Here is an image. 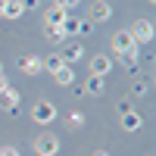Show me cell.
Instances as JSON below:
<instances>
[{
	"instance_id": "7",
	"label": "cell",
	"mask_w": 156,
	"mask_h": 156,
	"mask_svg": "<svg viewBox=\"0 0 156 156\" xmlns=\"http://www.w3.org/2000/svg\"><path fill=\"white\" fill-rule=\"evenodd\" d=\"M94 16H97V19H106V16H109V6H103V3H97V9H94Z\"/></svg>"
},
{
	"instance_id": "2",
	"label": "cell",
	"mask_w": 156,
	"mask_h": 156,
	"mask_svg": "<svg viewBox=\"0 0 156 156\" xmlns=\"http://www.w3.org/2000/svg\"><path fill=\"white\" fill-rule=\"evenodd\" d=\"M56 137H50V134H44L41 140H37V153H44V156H50V153H56Z\"/></svg>"
},
{
	"instance_id": "5",
	"label": "cell",
	"mask_w": 156,
	"mask_h": 156,
	"mask_svg": "<svg viewBox=\"0 0 156 156\" xmlns=\"http://www.w3.org/2000/svg\"><path fill=\"white\" fill-rule=\"evenodd\" d=\"M134 34L140 37V41H150V37H153V31H150V22H137V25H134Z\"/></svg>"
},
{
	"instance_id": "10",
	"label": "cell",
	"mask_w": 156,
	"mask_h": 156,
	"mask_svg": "<svg viewBox=\"0 0 156 156\" xmlns=\"http://www.w3.org/2000/svg\"><path fill=\"white\" fill-rule=\"evenodd\" d=\"M122 122H125V128H137V115H125Z\"/></svg>"
},
{
	"instance_id": "8",
	"label": "cell",
	"mask_w": 156,
	"mask_h": 156,
	"mask_svg": "<svg viewBox=\"0 0 156 156\" xmlns=\"http://www.w3.org/2000/svg\"><path fill=\"white\" fill-rule=\"evenodd\" d=\"M106 69H109V59H97L94 62V72H106Z\"/></svg>"
},
{
	"instance_id": "11",
	"label": "cell",
	"mask_w": 156,
	"mask_h": 156,
	"mask_svg": "<svg viewBox=\"0 0 156 156\" xmlns=\"http://www.w3.org/2000/svg\"><path fill=\"white\" fill-rule=\"evenodd\" d=\"M75 3H78V0H59L56 6H59V9H66V6H75Z\"/></svg>"
},
{
	"instance_id": "3",
	"label": "cell",
	"mask_w": 156,
	"mask_h": 156,
	"mask_svg": "<svg viewBox=\"0 0 156 156\" xmlns=\"http://www.w3.org/2000/svg\"><path fill=\"white\" fill-rule=\"evenodd\" d=\"M50 115H53L50 103H37V109H34V119H37V122H50Z\"/></svg>"
},
{
	"instance_id": "9",
	"label": "cell",
	"mask_w": 156,
	"mask_h": 156,
	"mask_svg": "<svg viewBox=\"0 0 156 156\" xmlns=\"http://www.w3.org/2000/svg\"><path fill=\"white\" fill-rule=\"evenodd\" d=\"M56 72H59V81H62V84L72 81V72H69V69H56Z\"/></svg>"
},
{
	"instance_id": "1",
	"label": "cell",
	"mask_w": 156,
	"mask_h": 156,
	"mask_svg": "<svg viewBox=\"0 0 156 156\" xmlns=\"http://www.w3.org/2000/svg\"><path fill=\"white\" fill-rule=\"evenodd\" d=\"M115 50H122L125 53V62H128V56H134V37L131 34H115Z\"/></svg>"
},
{
	"instance_id": "4",
	"label": "cell",
	"mask_w": 156,
	"mask_h": 156,
	"mask_svg": "<svg viewBox=\"0 0 156 156\" xmlns=\"http://www.w3.org/2000/svg\"><path fill=\"white\" fill-rule=\"evenodd\" d=\"M0 12H6V16H19V12H22V3H19V0H9V3H0Z\"/></svg>"
},
{
	"instance_id": "13",
	"label": "cell",
	"mask_w": 156,
	"mask_h": 156,
	"mask_svg": "<svg viewBox=\"0 0 156 156\" xmlns=\"http://www.w3.org/2000/svg\"><path fill=\"white\" fill-rule=\"evenodd\" d=\"M0 90H6V78H0Z\"/></svg>"
},
{
	"instance_id": "12",
	"label": "cell",
	"mask_w": 156,
	"mask_h": 156,
	"mask_svg": "<svg viewBox=\"0 0 156 156\" xmlns=\"http://www.w3.org/2000/svg\"><path fill=\"white\" fill-rule=\"evenodd\" d=\"M0 156H16V150H12V147H6V150H0Z\"/></svg>"
},
{
	"instance_id": "6",
	"label": "cell",
	"mask_w": 156,
	"mask_h": 156,
	"mask_svg": "<svg viewBox=\"0 0 156 156\" xmlns=\"http://www.w3.org/2000/svg\"><path fill=\"white\" fill-rule=\"evenodd\" d=\"M22 69H25V72H37V69H41V62H37V59H22Z\"/></svg>"
}]
</instances>
